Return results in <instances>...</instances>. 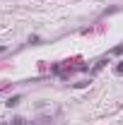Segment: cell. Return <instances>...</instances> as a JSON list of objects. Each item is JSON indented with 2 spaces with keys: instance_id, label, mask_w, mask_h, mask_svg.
<instances>
[{
  "instance_id": "3957f363",
  "label": "cell",
  "mask_w": 123,
  "mask_h": 125,
  "mask_svg": "<svg viewBox=\"0 0 123 125\" xmlns=\"http://www.w3.org/2000/svg\"><path fill=\"white\" fill-rule=\"evenodd\" d=\"M116 72H118V75H123V62L118 65V67H116Z\"/></svg>"
},
{
  "instance_id": "7a4b0ae2",
  "label": "cell",
  "mask_w": 123,
  "mask_h": 125,
  "mask_svg": "<svg viewBox=\"0 0 123 125\" xmlns=\"http://www.w3.org/2000/svg\"><path fill=\"white\" fill-rule=\"evenodd\" d=\"M12 125H24V118H15V123Z\"/></svg>"
},
{
  "instance_id": "6da1fadb",
  "label": "cell",
  "mask_w": 123,
  "mask_h": 125,
  "mask_svg": "<svg viewBox=\"0 0 123 125\" xmlns=\"http://www.w3.org/2000/svg\"><path fill=\"white\" fill-rule=\"evenodd\" d=\"M17 104H19V96H12V99L7 101V106H10V108H12V106H17Z\"/></svg>"
}]
</instances>
